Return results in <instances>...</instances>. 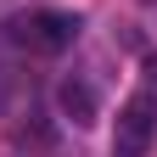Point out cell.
Returning a JSON list of instances; mask_svg holds the SVG:
<instances>
[{
	"instance_id": "2",
	"label": "cell",
	"mask_w": 157,
	"mask_h": 157,
	"mask_svg": "<svg viewBox=\"0 0 157 157\" xmlns=\"http://www.w3.org/2000/svg\"><path fill=\"white\" fill-rule=\"evenodd\" d=\"M157 135V84H140L118 107V135H112V157H146Z\"/></svg>"
},
{
	"instance_id": "3",
	"label": "cell",
	"mask_w": 157,
	"mask_h": 157,
	"mask_svg": "<svg viewBox=\"0 0 157 157\" xmlns=\"http://www.w3.org/2000/svg\"><path fill=\"white\" fill-rule=\"evenodd\" d=\"M56 107H62V118H73L78 129H90V124H95V90L84 84V78H62Z\"/></svg>"
},
{
	"instance_id": "1",
	"label": "cell",
	"mask_w": 157,
	"mask_h": 157,
	"mask_svg": "<svg viewBox=\"0 0 157 157\" xmlns=\"http://www.w3.org/2000/svg\"><path fill=\"white\" fill-rule=\"evenodd\" d=\"M6 34L23 51H34V56H56V51H67L78 39V17L73 11H56V6H28V11H17L6 23Z\"/></svg>"
}]
</instances>
